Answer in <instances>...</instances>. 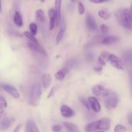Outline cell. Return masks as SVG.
<instances>
[{"instance_id": "1", "label": "cell", "mask_w": 132, "mask_h": 132, "mask_svg": "<svg viewBox=\"0 0 132 132\" xmlns=\"http://www.w3.org/2000/svg\"><path fill=\"white\" fill-rule=\"evenodd\" d=\"M116 16L119 23L126 29H131V10L130 9H125L119 10L116 12Z\"/></svg>"}, {"instance_id": "2", "label": "cell", "mask_w": 132, "mask_h": 132, "mask_svg": "<svg viewBox=\"0 0 132 132\" xmlns=\"http://www.w3.org/2000/svg\"><path fill=\"white\" fill-rule=\"evenodd\" d=\"M111 120L108 117H104L101 119L89 123L85 127V131L92 132L97 130H108L110 127Z\"/></svg>"}, {"instance_id": "3", "label": "cell", "mask_w": 132, "mask_h": 132, "mask_svg": "<svg viewBox=\"0 0 132 132\" xmlns=\"http://www.w3.org/2000/svg\"><path fill=\"white\" fill-rule=\"evenodd\" d=\"M42 95V89L38 82H34L31 86L29 94V104L32 106H37L39 104L40 98Z\"/></svg>"}, {"instance_id": "4", "label": "cell", "mask_w": 132, "mask_h": 132, "mask_svg": "<svg viewBox=\"0 0 132 132\" xmlns=\"http://www.w3.org/2000/svg\"><path fill=\"white\" fill-rule=\"evenodd\" d=\"M119 96L116 92H112L108 95L105 97L104 104L106 107L108 109H113L118 106L119 103Z\"/></svg>"}, {"instance_id": "5", "label": "cell", "mask_w": 132, "mask_h": 132, "mask_svg": "<svg viewBox=\"0 0 132 132\" xmlns=\"http://www.w3.org/2000/svg\"><path fill=\"white\" fill-rule=\"evenodd\" d=\"M92 90L93 94L95 95H96V96H103L104 97L108 96L112 92L110 90L106 88L104 86L99 85H96L93 86Z\"/></svg>"}, {"instance_id": "6", "label": "cell", "mask_w": 132, "mask_h": 132, "mask_svg": "<svg viewBox=\"0 0 132 132\" xmlns=\"http://www.w3.org/2000/svg\"><path fill=\"white\" fill-rule=\"evenodd\" d=\"M28 46L33 51L39 53V54H41L44 56L46 57L48 55L46 52L42 47V46H41L39 42H33V41H29L28 43Z\"/></svg>"}, {"instance_id": "7", "label": "cell", "mask_w": 132, "mask_h": 132, "mask_svg": "<svg viewBox=\"0 0 132 132\" xmlns=\"http://www.w3.org/2000/svg\"><path fill=\"white\" fill-rule=\"evenodd\" d=\"M108 61L114 68L118 70H123L124 68L122 61H121V59L119 58L117 55H114V54H110Z\"/></svg>"}, {"instance_id": "8", "label": "cell", "mask_w": 132, "mask_h": 132, "mask_svg": "<svg viewBox=\"0 0 132 132\" xmlns=\"http://www.w3.org/2000/svg\"><path fill=\"white\" fill-rule=\"evenodd\" d=\"M86 25L90 30H96L97 28L96 21L92 14L88 12L86 16Z\"/></svg>"}, {"instance_id": "9", "label": "cell", "mask_w": 132, "mask_h": 132, "mask_svg": "<svg viewBox=\"0 0 132 132\" xmlns=\"http://www.w3.org/2000/svg\"><path fill=\"white\" fill-rule=\"evenodd\" d=\"M2 88L5 91H6L8 94L14 97L15 99H19L20 97V94L16 88L14 86L10 85H2Z\"/></svg>"}, {"instance_id": "10", "label": "cell", "mask_w": 132, "mask_h": 132, "mask_svg": "<svg viewBox=\"0 0 132 132\" xmlns=\"http://www.w3.org/2000/svg\"><path fill=\"white\" fill-rule=\"evenodd\" d=\"M60 110L62 116L64 117H66V118L72 117L75 116V114H76L74 111H73L70 107L66 105V104L62 105L61 106Z\"/></svg>"}, {"instance_id": "11", "label": "cell", "mask_w": 132, "mask_h": 132, "mask_svg": "<svg viewBox=\"0 0 132 132\" xmlns=\"http://www.w3.org/2000/svg\"><path fill=\"white\" fill-rule=\"evenodd\" d=\"M61 3L62 0H55V11L56 13L57 25H59L61 21Z\"/></svg>"}, {"instance_id": "12", "label": "cell", "mask_w": 132, "mask_h": 132, "mask_svg": "<svg viewBox=\"0 0 132 132\" xmlns=\"http://www.w3.org/2000/svg\"><path fill=\"white\" fill-rule=\"evenodd\" d=\"M48 15L50 18V23H49V28L50 30H53L56 24V13L55 9H50L48 10Z\"/></svg>"}, {"instance_id": "13", "label": "cell", "mask_w": 132, "mask_h": 132, "mask_svg": "<svg viewBox=\"0 0 132 132\" xmlns=\"http://www.w3.org/2000/svg\"><path fill=\"white\" fill-rule=\"evenodd\" d=\"M89 104L91 106L92 108L95 112H99L101 111V105L97 99L94 97H88Z\"/></svg>"}, {"instance_id": "14", "label": "cell", "mask_w": 132, "mask_h": 132, "mask_svg": "<svg viewBox=\"0 0 132 132\" xmlns=\"http://www.w3.org/2000/svg\"><path fill=\"white\" fill-rule=\"evenodd\" d=\"M25 132H40L36 123L32 119L27 121L25 126Z\"/></svg>"}, {"instance_id": "15", "label": "cell", "mask_w": 132, "mask_h": 132, "mask_svg": "<svg viewBox=\"0 0 132 132\" xmlns=\"http://www.w3.org/2000/svg\"><path fill=\"white\" fill-rule=\"evenodd\" d=\"M12 125V121L10 119L4 117L0 121V131H4L7 130Z\"/></svg>"}, {"instance_id": "16", "label": "cell", "mask_w": 132, "mask_h": 132, "mask_svg": "<svg viewBox=\"0 0 132 132\" xmlns=\"http://www.w3.org/2000/svg\"><path fill=\"white\" fill-rule=\"evenodd\" d=\"M41 82L45 88H48L51 85L52 78L48 73H43L41 76Z\"/></svg>"}, {"instance_id": "17", "label": "cell", "mask_w": 132, "mask_h": 132, "mask_svg": "<svg viewBox=\"0 0 132 132\" xmlns=\"http://www.w3.org/2000/svg\"><path fill=\"white\" fill-rule=\"evenodd\" d=\"M119 37L116 36H106L104 39H103V40H102V44L105 45H112V44L117 43L119 41Z\"/></svg>"}, {"instance_id": "18", "label": "cell", "mask_w": 132, "mask_h": 132, "mask_svg": "<svg viewBox=\"0 0 132 132\" xmlns=\"http://www.w3.org/2000/svg\"><path fill=\"white\" fill-rule=\"evenodd\" d=\"M60 24H61L60 30H59V32H58L57 34V37H56V43L57 44L59 43L61 41L66 30V24L65 23H64V21H61L60 23Z\"/></svg>"}, {"instance_id": "19", "label": "cell", "mask_w": 132, "mask_h": 132, "mask_svg": "<svg viewBox=\"0 0 132 132\" xmlns=\"http://www.w3.org/2000/svg\"><path fill=\"white\" fill-rule=\"evenodd\" d=\"M110 54L107 52H103L99 55L98 58V63L101 67H103L106 64V61H108V57H109Z\"/></svg>"}, {"instance_id": "20", "label": "cell", "mask_w": 132, "mask_h": 132, "mask_svg": "<svg viewBox=\"0 0 132 132\" xmlns=\"http://www.w3.org/2000/svg\"><path fill=\"white\" fill-rule=\"evenodd\" d=\"M68 72H69V70L65 67H64L56 72V73L55 74V77L58 81H63L66 76L68 74Z\"/></svg>"}, {"instance_id": "21", "label": "cell", "mask_w": 132, "mask_h": 132, "mask_svg": "<svg viewBox=\"0 0 132 132\" xmlns=\"http://www.w3.org/2000/svg\"><path fill=\"white\" fill-rule=\"evenodd\" d=\"M63 125L68 132H80L78 126L75 124L72 123V122H65L63 123Z\"/></svg>"}, {"instance_id": "22", "label": "cell", "mask_w": 132, "mask_h": 132, "mask_svg": "<svg viewBox=\"0 0 132 132\" xmlns=\"http://www.w3.org/2000/svg\"><path fill=\"white\" fill-rule=\"evenodd\" d=\"M14 21L17 27H21L23 26V18H22L21 14H20V12L19 11H16L15 12V14H14Z\"/></svg>"}, {"instance_id": "23", "label": "cell", "mask_w": 132, "mask_h": 132, "mask_svg": "<svg viewBox=\"0 0 132 132\" xmlns=\"http://www.w3.org/2000/svg\"><path fill=\"white\" fill-rule=\"evenodd\" d=\"M36 18H37V20H38L39 21L42 22V23H44V22L45 21V14H44V12L43 11V10H41V9H38V10H36Z\"/></svg>"}, {"instance_id": "24", "label": "cell", "mask_w": 132, "mask_h": 132, "mask_svg": "<svg viewBox=\"0 0 132 132\" xmlns=\"http://www.w3.org/2000/svg\"><path fill=\"white\" fill-rule=\"evenodd\" d=\"M98 15L103 19H108L110 17V13L105 10H100L98 12Z\"/></svg>"}, {"instance_id": "25", "label": "cell", "mask_w": 132, "mask_h": 132, "mask_svg": "<svg viewBox=\"0 0 132 132\" xmlns=\"http://www.w3.org/2000/svg\"><path fill=\"white\" fill-rule=\"evenodd\" d=\"M76 60L75 59H71L70 60L67 61L65 64V68H67L68 70H72L73 67H76Z\"/></svg>"}, {"instance_id": "26", "label": "cell", "mask_w": 132, "mask_h": 132, "mask_svg": "<svg viewBox=\"0 0 132 132\" xmlns=\"http://www.w3.org/2000/svg\"><path fill=\"white\" fill-rule=\"evenodd\" d=\"M30 30V33L32 34L33 36H36L37 34V25L34 23H32L30 24L29 25Z\"/></svg>"}, {"instance_id": "27", "label": "cell", "mask_w": 132, "mask_h": 132, "mask_svg": "<svg viewBox=\"0 0 132 132\" xmlns=\"http://www.w3.org/2000/svg\"><path fill=\"white\" fill-rule=\"evenodd\" d=\"M124 59H125V62L127 64H129L131 65V52L130 51L126 52L124 55Z\"/></svg>"}, {"instance_id": "28", "label": "cell", "mask_w": 132, "mask_h": 132, "mask_svg": "<svg viewBox=\"0 0 132 132\" xmlns=\"http://www.w3.org/2000/svg\"><path fill=\"white\" fill-rule=\"evenodd\" d=\"M24 35L28 39V40L30 41H33V42H38L37 39L30 32H28V31H26V32H24Z\"/></svg>"}, {"instance_id": "29", "label": "cell", "mask_w": 132, "mask_h": 132, "mask_svg": "<svg viewBox=\"0 0 132 132\" xmlns=\"http://www.w3.org/2000/svg\"><path fill=\"white\" fill-rule=\"evenodd\" d=\"M127 129L125 126L121 125H117L115 126L114 132H126Z\"/></svg>"}, {"instance_id": "30", "label": "cell", "mask_w": 132, "mask_h": 132, "mask_svg": "<svg viewBox=\"0 0 132 132\" xmlns=\"http://www.w3.org/2000/svg\"><path fill=\"white\" fill-rule=\"evenodd\" d=\"M77 7H78V12L79 14L80 15H82L85 13V6L82 4V3L81 1H79L78 3H77Z\"/></svg>"}, {"instance_id": "31", "label": "cell", "mask_w": 132, "mask_h": 132, "mask_svg": "<svg viewBox=\"0 0 132 132\" xmlns=\"http://www.w3.org/2000/svg\"><path fill=\"white\" fill-rule=\"evenodd\" d=\"M79 101L81 102V104H83V106L86 108V109L88 110L90 109V104H89V103L88 102H87V101H86L85 98L79 97Z\"/></svg>"}, {"instance_id": "32", "label": "cell", "mask_w": 132, "mask_h": 132, "mask_svg": "<svg viewBox=\"0 0 132 132\" xmlns=\"http://www.w3.org/2000/svg\"><path fill=\"white\" fill-rule=\"evenodd\" d=\"M7 106V103L5 98L0 96V109H4Z\"/></svg>"}, {"instance_id": "33", "label": "cell", "mask_w": 132, "mask_h": 132, "mask_svg": "<svg viewBox=\"0 0 132 132\" xmlns=\"http://www.w3.org/2000/svg\"><path fill=\"white\" fill-rule=\"evenodd\" d=\"M101 32L103 34H106L109 32V28L106 24H102L101 25Z\"/></svg>"}, {"instance_id": "34", "label": "cell", "mask_w": 132, "mask_h": 132, "mask_svg": "<svg viewBox=\"0 0 132 132\" xmlns=\"http://www.w3.org/2000/svg\"><path fill=\"white\" fill-rule=\"evenodd\" d=\"M62 130H63V127H62L61 125H56L53 126L52 127V130L54 132H60Z\"/></svg>"}, {"instance_id": "35", "label": "cell", "mask_w": 132, "mask_h": 132, "mask_svg": "<svg viewBox=\"0 0 132 132\" xmlns=\"http://www.w3.org/2000/svg\"><path fill=\"white\" fill-rule=\"evenodd\" d=\"M94 54H93L92 52H88L87 54H86V59L87 61H92L94 59Z\"/></svg>"}, {"instance_id": "36", "label": "cell", "mask_w": 132, "mask_h": 132, "mask_svg": "<svg viewBox=\"0 0 132 132\" xmlns=\"http://www.w3.org/2000/svg\"><path fill=\"white\" fill-rule=\"evenodd\" d=\"M89 1L92 3H94L99 4V3H103L106 2V1H108V0H89Z\"/></svg>"}, {"instance_id": "37", "label": "cell", "mask_w": 132, "mask_h": 132, "mask_svg": "<svg viewBox=\"0 0 132 132\" xmlns=\"http://www.w3.org/2000/svg\"><path fill=\"white\" fill-rule=\"evenodd\" d=\"M94 70L95 71V72H97V73H101L102 72V71H103V67H101V66H100V67H94Z\"/></svg>"}, {"instance_id": "38", "label": "cell", "mask_w": 132, "mask_h": 132, "mask_svg": "<svg viewBox=\"0 0 132 132\" xmlns=\"http://www.w3.org/2000/svg\"><path fill=\"white\" fill-rule=\"evenodd\" d=\"M54 93H55V87H52L51 88V90H50V93H49V94L48 95V97H47L48 98H50L51 97H52L53 95H54Z\"/></svg>"}, {"instance_id": "39", "label": "cell", "mask_w": 132, "mask_h": 132, "mask_svg": "<svg viewBox=\"0 0 132 132\" xmlns=\"http://www.w3.org/2000/svg\"><path fill=\"white\" fill-rule=\"evenodd\" d=\"M4 114H5V111H4V110L0 109V121L3 119Z\"/></svg>"}, {"instance_id": "40", "label": "cell", "mask_w": 132, "mask_h": 132, "mask_svg": "<svg viewBox=\"0 0 132 132\" xmlns=\"http://www.w3.org/2000/svg\"><path fill=\"white\" fill-rule=\"evenodd\" d=\"M131 119H132V116L131 113H129L128 116V122L130 125H131Z\"/></svg>"}, {"instance_id": "41", "label": "cell", "mask_w": 132, "mask_h": 132, "mask_svg": "<svg viewBox=\"0 0 132 132\" xmlns=\"http://www.w3.org/2000/svg\"><path fill=\"white\" fill-rule=\"evenodd\" d=\"M21 125H18V126H17V127L15 128V129H14V131H13V132H19V130H20V128H21Z\"/></svg>"}, {"instance_id": "42", "label": "cell", "mask_w": 132, "mask_h": 132, "mask_svg": "<svg viewBox=\"0 0 132 132\" xmlns=\"http://www.w3.org/2000/svg\"><path fill=\"white\" fill-rule=\"evenodd\" d=\"M70 1H72V3H76L77 2V1H78V0H70Z\"/></svg>"}, {"instance_id": "43", "label": "cell", "mask_w": 132, "mask_h": 132, "mask_svg": "<svg viewBox=\"0 0 132 132\" xmlns=\"http://www.w3.org/2000/svg\"><path fill=\"white\" fill-rule=\"evenodd\" d=\"M2 11V9H1V0H0V12Z\"/></svg>"}, {"instance_id": "44", "label": "cell", "mask_w": 132, "mask_h": 132, "mask_svg": "<svg viewBox=\"0 0 132 132\" xmlns=\"http://www.w3.org/2000/svg\"><path fill=\"white\" fill-rule=\"evenodd\" d=\"M41 2H43H43H45V0H41Z\"/></svg>"}, {"instance_id": "45", "label": "cell", "mask_w": 132, "mask_h": 132, "mask_svg": "<svg viewBox=\"0 0 132 132\" xmlns=\"http://www.w3.org/2000/svg\"><path fill=\"white\" fill-rule=\"evenodd\" d=\"M98 132H104V131H98Z\"/></svg>"}]
</instances>
